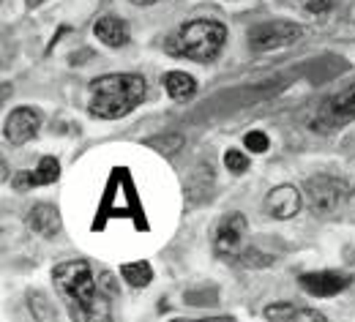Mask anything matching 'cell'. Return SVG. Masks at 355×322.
Masks as SVG:
<instances>
[{"label":"cell","instance_id":"d6986e66","mask_svg":"<svg viewBox=\"0 0 355 322\" xmlns=\"http://www.w3.org/2000/svg\"><path fill=\"white\" fill-rule=\"evenodd\" d=\"M243 142H246V147L254 150V153H266L268 150V137L263 134V132H249Z\"/></svg>","mask_w":355,"mask_h":322},{"label":"cell","instance_id":"52a82bcc","mask_svg":"<svg viewBox=\"0 0 355 322\" xmlns=\"http://www.w3.org/2000/svg\"><path fill=\"white\" fill-rule=\"evenodd\" d=\"M353 284V276L339 274V271H317V274H304L301 276V287L314 295V298H331L339 295L342 289H347Z\"/></svg>","mask_w":355,"mask_h":322},{"label":"cell","instance_id":"44dd1931","mask_svg":"<svg viewBox=\"0 0 355 322\" xmlns=\"http://www.w3.org/2000/svg\"><path fill=\"white\" fill-rule=\"evenodd\" d=\"M137 6H153V3H159V0H132Z\"/></svg>","mask_w":355,"mask_h":322},{"label":"cell","instance_id":"30bf717a","mask_svg":"<svg viewBox=\"0 0 355 322\" xmlns=\"http://www.w3.org/2000/svg\"><path fill=\"white\" fill-rule=\"evenodd\" d=\"M320 120H328L331 126L355 120V85L345 88V91L336 93V96H331L322 104V109H320Z\"/></svg>","mask_w":355,"mask_h":322},{"label":"cell","instance_id":"4fadbf2b","mask_svg":"<svg viewBox=\"0 0 355 322\" xmlns=\"http://www.w3.org/2000/svg\"><path fill=\"white\" fill-rule=\"evenodd\" d=\"M266 320L276 322H293V320H304V322H322L325 317L317 312V309H301V306H293V303H273L266 309Z\"/></svg>","mask_w":355,"mask_h":322},{"label":"cell","instance_id":"7a4b0ae2","mask_svg":"<svg viewBox=\"0 0 355 322\" xmlns=\"http://www.w3.org/2000/svg\"><path fill=\"white\" fill-rule=\"evenodd\" d=\"M145 80L137 74H107L90 82V115L115 120L129 115L145 98Z\"/></svg>","mask_w":355,"mask_h":322},{"label":"cell","instance_id":"7402d4cb","mask_svg":"<svg viewBox=\"0 0 355 322\" xmlns=\"http://www.w3.org/2000/svg\"><path fill=\"white\" fill-rule=\"evenodd\" d=\"M42 3H44V0H28V6H31V8H36V6H42Z\"/></svg>","mask_w":355,"mask_h":322},{"label":"cell","instance_id":"6da1fadb","mask_svg":"<svg viewBox=\"0 0 355 322\" xmlns=\"http://www.w3.org/2000/svg\"><path fill=\"white\" fill-rule=\"evenodd\" d=\"M52 278H55L58 295L63 298V303H66V309L74 320L98 322L110 317V303L104 301V295H101V289H98L85 260L60 262L52 271Z\"/></svg>","mask_w":355,"mask_h":322},{"label":"cell","instance_id":"e0dca14e","mask_svg":"<svg viewBox=\"0 0 355 322\" xmlns=\"http://www.w3.org/2000/svg\"><path fill=\"white\" fill-rule=\"evenodd\" d=\"M224 164H227V170H230L232 175H243V172L249 170V159H246L241 150H227V153H224Z\"/></svg>","mask_w":355,"mask_h":322},{"label":"cell","instance_id":"7c38bea8","mask_svg":"<svg viewBox=\"0 0 355 322\" xmlns=\"http://www.w3.org/2000/svg\"><path fill=\"white\" fill-rule=\"evenodd\" d=\"M93 33H96V39H98L101 44H107V46H126L129 39H132L129 25H126L123 19H118V17H101V19L96 22Z\"/></svg>","mask_w":355,"mask_h":322},{"label":"cell","instance_id":"277c9868","mask_svg":"<svg viewBox=\"0 0 355 322\" xmlns=\"http://www.w3.org/2000/svg\"><path fill=\"white\" fill-rule=\"evenodd\" d=\"M345 191H347L345 181H339L334 175H314V178L306 181V188H304L306 205L311 208V213H317V216L334 213L339 208V202L345 199Z\"/></svg>","mask_w":355,"mask_h":322},{"label":"cell","instance_id":"ffe728a7","mask_svg":"<svg viewBox=\"0 0 355 322\" xmlns=\"http://www.w3.org/2000/svg\"><path fill=\"white\" fill-rule=\"evenodd\" d=\"M306 8H309L311 14H325V11L331 8V0H309Z\"/></svg>","mask_w":355,"mask_h":322},{"label":"cell","instance_id":"5b68a950","mask_svg":"<svg viewBox=\"0 0 355 322\" xmlns=\"http://www.w3.org/2000/svg\"><path fill=\"white\" fill-rule=\"evenodd\" d=\"M252 46L257 52H270V49H282V46L295 44L301 39V28L295 22H284V19H276V22H263L257 25L252 33Z\"/></svg>","mask_w":355,"mask_h":322},{"label":"cell","instance_id":"3957f363","mask_svg":"<svg viewBox=\"0 0 355 322\" xmlns=\"http://www.w3.org/2000/svg\"><path fill=\"white\" fill-rule=\"evenodd\" d=\"M224 39H227V28L222 22L194 19V22H186L170 39V52L189 57V60H197V63H208L222 52Z\"/></svg>","mask_w":355,"mask_h":322},{"label":"cell","instance_id":"2e32d148","mask_svg":"<svg viewBox=\"0 0 355 322\" xmlns=\"http://www.w3.org/2000/svg\"><path fill=\"white\" fill-rule=\"evenodd\" d=\"M121 276L132 287H148L153 278V268L148 262H126V265H121Z\"/></svg>","mask_w":355,"mask_h":322},{"label":"cell","instance_id":"ba28073f","mask_svg":"<svg viewBox=\"0 0 355 322\" xmlns=\"http://www.w3.org/2000/svg\"><path fill=\"white\" fill-rule=\"evenodd\" d=\"M243 235H246V216L243 213H227L219 222L216 240H214L216 254H230V257L238 254V249L243 243Z\"/></svg>","mask_w":355,"mask_h":322},{"label":"cell","instance_id":"5bb4252c","mask_svg":"<svg viewBox=\"0 0 355 322\" xmlns=\"http://www.w3.org/2000/svg\"><path fill=\"white\" fill-rule=\"evenodd\" d=\"M28 227L44 238H52L55 232L60 230V216H58V208L52 205H36L31 213H28Z\"/></svg>","mask_w":355,"mask_h":322},{"label":"cell","instance_id":"9c48e42d","mask_svg":"<svg viewBox=\"0 0 355 322\" xmlns=\"http://www.w3.org/2000/svg\"><path fill=\"white\" fill-rule=\"evenodd\" d=\"M301 211V191L295 186H276L266 197V213L273 219H293Z\"/></svg>","mask_w":355,"mask_h":322},{"label":"cell","instance_id":"9a60e30c","mask_svg":"<svg viewBox=\"0 0 355 322\" xmlns=\"http://www.w3.org/2000/svg\"><path fill=\"white\" fill-rule=\"evenodd\" d=\"M164 88H167V93H170V98L186 101V98L194 96L197 82H194V77H189L186 71H170V74L164 77Z\"/></svg>","mask_w":355,"mask_h":322},{"label":"cell","instance_id":"ac0fdd59","mask_svg":"<svg viewBox=\"0 0 355 322\" xmlns=\"http://www.w3.org/2000/svg\"><path fill=\"white\" fill-rule=\"evenodd\" d=\"M180 145H183V137H180V134H167V137L148 139V147H156L159 153H175Z\"/></svg>","mask_w":355,"mask_h":322},{"label":"cell","instance_id":"8fae6325","mask_svg":"<svg viewBox=\"0 0 355 322\" xmlns=\"http://www.w3.org/2000/svg\"><path fill=\"white\" fill-rule=\"evenodd\" d=\"M58 178H60V164H58L52 156H44L33 172H22V175L14 178V188L25 191V188H31V186H49V184H55Z\"/></svg>","mask_w":355,"mask_h":322},{"label":"cell","instance_id":"8992f818","mask_svg":"<svg viewBox=\"0 0 355 322\" xmlns=\"http://www.w3.org/2000/svg\"><path fill=\"white\" fill-rule=\"evenodd\" d=\"M42 129V115L36 109H28V107H19L14 109L8 118H6V126H3V134L11 145H25L39 134Z\"/></svg>","mask_w":355,"mask_h":322}]
</instances>
